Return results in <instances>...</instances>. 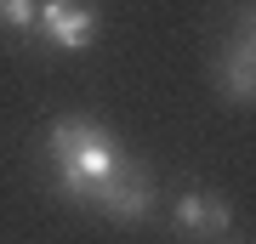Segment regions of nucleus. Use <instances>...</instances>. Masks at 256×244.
Here are the masks:
<instances>
[{
    "label": "nucleus",
    "instance_id": "obj_1",
    "mask_svg": "<svg viewBox=\"0 0 256 244\" xmlns=\"http://www.w3.org/2000/svg\"><path fill=\"white\" fill-rule=\"evenodd\" d=\"M120 159H126L120 136L86 114H63L46 125V171H52L57 199H68V205H92V193L102 188V176Z\"/></svg>",
    "mask_w": 256,
    "mask_h": 244
},
{
    "label": "nucleus",
    "instance_id": "obj_2",
    "mask_svg": "<svg viewBox=\"0 0 256 244\" xmlns=\"http://www.w3.org/2000/svg\"><path fill=\"white\" fill-rule=\"evenodd\" d=\"M92 210H102V216L120 222V227L148 222V216H154V176H148V165H137L126 154L108 176H102V188L92 193Z\"/></svg>",
    "mask_w": 256,
    "mask_h": 244
},
{
    "label": "nucleus",
    "instance_id": "obj_4",
    "mask_svg": "<svg viewBox=\"0 0 256 244\" xmlns=\"http://www.w3.org/2000/svg\"><path fill=\"white\" fill-rule=\"evenodd\" d=\"M210 80H216V91L234 102V108H256V51L245 45L239 28L216 45V57H210Z\"/></svg>",
    "mask_w": 256,
    "mask_h": 244
},
{
    "label": "nucleus",
    "instance_id": "obj_6",
    "mask_svg": "<svg viewBox=\"0 0 256 244\" xmlns=\"http://www.w3.org/2000/svg\"><path fill=\"white\" fill-rule=\"evenodd\" d=\"M34 23H40V0H0V34L34 40Z\"/></svg>",
    "mask_w": 256,
    "mask_h": 244
},
{
    "label": "nucleus",
    "instance_id": "obj_5",
    "mask_svg": "<svg viewBox=\"0 0 256 244\" xmlns=\"http://www.w3.org/2000/svg\"><path fill=\"white\" fill-rule=\"evenodd\" d=\"M171 222H176V233H188V239H228L234 205L222 199L216 188H188V193H176Z\"/></svg>",
    "mask_w": 256,
    "mask_h": 244
},
{
    "label": "nucleus",
    "instance_id": "obj_7",
    "mask_svg": "<svg viewBox=\"0 0 256 244\" xmlns=\"http://www.w3.org/2000/svg\"><path fill=\"white\" fill-rule=\"evenodd\" d=\"M239 34H245V45H250V51H256V0H239Z\"/></svg>",
    "mask_w": 256,
    "mask_h": 244
},
{
    "label": "nucleus",
    "instance_id": "obj_3",
    "mask_svg": "<svg viewBox=\"0 0 256 244\" xmlns=\"http://www.w3.org/2000/svg\"><path fill=\"white\" fill-rule=\"evenodd\" d=\"M102 28V11L92 0H40V23H34V40L46 51H92Z\"/></svg>",
    "mask_w": 256,
    "mask_h": 244
}]
</instances>
